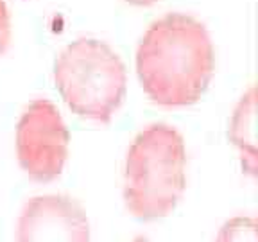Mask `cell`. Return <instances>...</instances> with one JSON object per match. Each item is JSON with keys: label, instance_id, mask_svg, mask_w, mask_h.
<instances>
[{"label": "cell", "instance_id": "obj_5", "mask_svg": "<svg viewBox=\"0 0 258 242\" xmlns=\"http://www.w3.org/2000/svg\"><path fill=\"white\" fill-rule=\"evenodd\" d=\"M16 242H90L88 215L67 196L31 198L18 215Z\"/></svg>", "mask_w": 258, "mask_h": 242}, {"label": "cell", "instance_id": "obj_10", "mask_svg": "<svg viewBox=\"0 0 258 242\" xmlns=\"http://www.w3.org/2000/svg\"><path fill=\"white\" fill-rule=\"evenodd\" d=\"M135 242H149V240H147L145 237H137L135 238Z\"/></svg>", "mask_w": 258, "mask_h": 242}, {"label": "cell", "instance_id": "obj_2", "mask_svg": "<svg viewBox=\"0 0 258 242\" xmlns=\"http://www.w3.org/2000/svg\"><path fill=\"white\" fill-rule=\"evenodd\" d=\"M186 187V147L177 129L153 124L133 140L124 165V201L140 221L172 214Z\"/></svg>", "mask_w": 258, "mask_h": 242}, {"label": "cell", "instance_id": "obj_1", "mask_svg": "<svg viewBox=\"0 0 258 242\" xmlns=\"http://www.w3.org/2000/svg\"><path fill=\"white\" fill-rule=\"evenodd\" d=\"M215 70L206 27L194 16L169 13L145 31L137 48V76L153 102L167 108L196 104Z\"/></svg>", "mask_w": 258, "mask_h": 242}, {"label": "cell", "instance_id": "obj_6", "mask_svg": "<svg viewBox=\"0 0 258 242\" xmlns=\"http://www.w3.org/2000/svg\"><path fill=\"white\" fill-rule=\"evenodd\" d=\"M230 140L242 156L244 172L256 176V88L251 86L238 101L230 122Z\"/></svg>", "mask_w": 258, "mask_h": 242}, {"label": "cell", "instance_id": "obj_7", "mask_svg": "<svg viewBox=\"0 0 258 242\" xmlns=\"http://www.w3.org/2000/svg\"><path fill=\"white\" fill-rule=\"evenodd\" d=\"M215 242H258V221L247 215L230 219L219 230Z\"/></svg>", "mask_w": 258, "mask_h": 242}, {"label": "cell", "instance_id": "obj_9", "mask_svg": "<svg viewBox=\"0 0 258 242\" xmlns=\"http://www.w3.org/2000/svg\"><path fill=\"white\" fill-rule=\"evenodd\" d=\"M124 2H127V4H131V6H153V4H156L158 0H124Z\"/></svg>", "mask_w": 258, "mask_h": 242}, {"label": "cell", "instance_id": "obj_3", "mask_svg": "<svg viewBox=\"0 0 258 242\" xmlns=\"http://www.w3.org/2000/svg\"><path fill=\"white\" fill-rule=\"evenodd\" d=\"M54 81L64 104L76 115L108 124L125 99L127 74L108 43L79 38L54 63Z\"/></svg>", "mask_w": 258, "mask_h": 242}, {"label": "cell", "instance_id": "obj_8", "mask_svg": "<svg viewBox=\"0 0 258 242\" xmlns=\"http://www.w3.org/2000/svg\"><path fill=\"white\" fill-rule=\"evenodd\" d=\"M11 41V18L4 0H0V57L4 56Z\"/></svg>", "mask_w": 258, "mask_h": 242}, {"label": "cell", "instance_id": "obj_4", "mask_svg": "<svg viewBox=\"0 0 258 242\" xmlns=\"http://www.w3.org/2000/svg\"><path fill=\"white\" fill-rule=\"evenodd\" d=\"M69 128L54 102L36 99L24 109L16 124V156L31 179H57L69 158Z\"/></svg>", "mask_w": 258, "mask_h": 242}]
</instances>
